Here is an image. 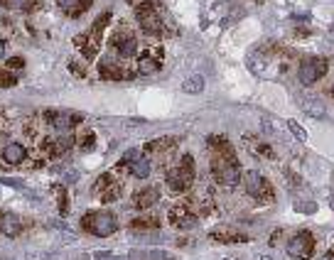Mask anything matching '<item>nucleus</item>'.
I'll list each match as a JSON object with an SVG mask.
<instances>
[{"label":"nucleus","instance_id":"obj_1","mask_svg":"<svg viewBox=\"0 0 334 260\" xmlns=\"http://www.w3.org/2000/svg\"><path fill=\"white\" fill-rule=\"evenodd\" d=\"M192 179H194V160L190 155H185L177 167L167 170V187L175 192H185L192 184Z\"/></svg>","mask_w":334,"mask_h":260},{"label":"nucleus","instance_id":"obj_2","mask_svg":"<svg viewBox=\"0 0 334 260\" xmlns=\"http://www.w3.org/2000/svg\"><path fill=\"white\" fill-rule=\"evenodd\" d=\"M84 228H86V231H91L94 236L106 238V236L116 233L118 221H116V216H113V214H108V211H91V214H86V216H84Z\"/></svg>","mask_w":334,"mask_h":260},{"label":"nucleus","instance_id":"obj_3","mask_svg":"<svg viewBox=\"0 0 334 260\" xmlns=\"http://www.w3.org/2000/svg\"><path fill=\"white\" fill-rule=\"evenodd\" d=\"M214 172H216L219 182L226 184V187H236L241 182V167H239V162L234 157H229V160H226V155L216 157L214 160Z\"/></svg>","mask_w":334,"mask_h":260},{"label":"nucleus","instance_id":"obj_4","mask_svg":"<svg viewBox=\"0 0 334 260\" xmlns=\"http://www.w3.org/2000/svg\"><path fill=\"white\" fill-rule=\"evenodd\" d=\"M287 253L292 256V258H310L312 253H315V238H312V233L310 231H300V233H295L290 241H287Z\"/></svg>","mask_w":334,"mask_h":260},{"label":"nucleus","instance_id":"obj_5","mask_svg":"<svg viewBox=\"0 0 334 260\" xmlns=\"http://www.w3.org/2000/svg\"><path fill=\"white\" fill-rule=\"evenodd\" d=\"M325 74H327V59L312 57V59H307V62L300 64V74H297V76H300V81H302L305 86H310V84L320 81Z\"/></svg>","mask_w":334,"mask_h":260},{"label":"nucleus","instance_id":"obj_6","mask_svg":"<svg viewBox=\"0 0 334 260\" xmlns=\"http://www.w3.org/2000/svg\"><path fill=\"white\" fill-rule=\"evenodd\" d=\"M243 184H246V194L248 196H253V199H263V201H266V196L270 199V189H268L266 179L261 177V172H256V170L246 172Z\"/></svg>","mask_w":334,"mask_h":260},{"label":"nucleus","instance_id":"obj_7","mask_svg":"<svg viewBox=\"0 0 334 260\" xmlns=\"http://www.w3.org/2000/svg\"><path fill=\"white\" fill-rule=\"evenodd\" d=\"M138 22H140V27L145 30V32H150V35H160L162 32V22H160V17L155 15V10L152 7H138Z\"/></svg>","mask_w":334,"mask_h":260},{"label":"nucleus","instance_id":"obj_8","mask_svg":"<svg viewBox=\"0 0 334 260\" xmlns=\"http://www.w3.org/2000/svg\"><path fill=\"white\" fill-rule=\"evenodd\" d=\"M113 44H116V49L121 52V57H133L135 52H138L135 37L133 35H126V32H118V35L113 37Z\"/></svg>","mask_w":334,"mask_h":260},{"label":"nucleus","instance_id":"obj_9","mask_svg":"<svg viewBox=\"0 0 334 260\" xmlns=\"http://www.w3.org/2000/svg\"><path fill=\"white\" fill-rule=\"evenodd\" d=\"M25 157H27V150H25L20 142H7L5 150H2V160H5L7 165H20Z\"/></svg>","mask_w":334,"mask_h":260},{"label":"nucleus","instance_id":"obj_10","mask_svg":"<svg viewBox=\"0 0 334 260\" xmlns=\"http://www.w3.org/2000/svg\"><path fill=\"white\" fill-rule=\"evenodd\" d=\"M0 231L12 238V236H17V233L22 231V223H20V218H17L15 214H2V216H0Z\"/></svg>","mask_w":334,"mask_h":260},{"label":"nucleus","instance_id":"obj_11","mask_svg":"<svg viewBox=\"0 0 334 260\" xmlns=\"http://www.w3.org/2000/svg\"><path fill=\"white\" fill-rule=\"evenodd\" d=\"M211 238H216L219 243H243L246 241V236L234 228H216V231H211Z\"/></svg>","mask_w":334,"mask_h":260},{"label":"nucleus","instance_id":"obj_12","mask_svg":"<svg viewBox=\"0 0 334 260\" xmlns=\"http://www.w3.org/2000/svg\"><path fill=\"white\" fill-rule=\"evenodd\" d=\"M157 201V189H140L138 194L133 196V204L138 206V209H147V206H152Z\"/></svg>","mask_w":334,"mask_h":260},{"label":"nucleus","instance_id":"obj_13","mask_svg":"<svg viewBox=\"0 0 334 260\" xmlns=\"http://www.w3.org/2000/svg\"><path fill=\"white\" fill-rule=\"evenodd\" d=\"M172 221H175V226H180V228H194V226H197V218H194L192 214L182 211V209H175V211H172Z\"/></svg>","mask_w":334,"mask_h":260},{"label":"nucleus","instance_id":"obj_14","mask_svg":"<svg viewBox=\"0 0 334 260\" xmlns=\"http://www.w3.org/2000/svg\"><path fill=\"white\" fill-rule=\"evenodd\" d=\"M182 88H185V93H201L204 91V76H199V74L187 76L185 84H182Z\"/></svg>","mask_w":334,"mask_h":260},{"label":"nucleus","instance_id":"obj_15","mask_svg":"<svg viewBox=\"0 0 334 260\" xmlns=\"http://www.w3.org/2000/svg\"><path fill=\"white\" fill-rule=\"evenodd\" d=\"M131 172H133V177H138V179H147V174H150V162H147L145 157L135 160L133 165H131Z\"/></svg>","mask_w":334,"mask_h":260},{"label":"nucleus","instance_id":"obj_16","mask_svg":"<svg viewBox=\"0 0 334 260\" xmlns=\"http://www.w3.org/2000/svg\"><path fill=\"white\" fill-rule=\"evenodd\" d=\"M302 108H305L310 116H315V118H325V103H322V101H317V98L305 101V103H302Z\"/></svg>","mask_w":334,"mask_h":260},{"label":"nucleus","instance_id":"obj_17","mask_svg":"<svg viewBox=\"0 0 334 260\" xmlns=\"http://www.w3.org/2000/svg\"><path fill=\"white\" fill-rule=\"evenodd\" d=\"M101 76H103V79H123L126 74L113 64V62H108V59H106V62H101Z\"/></svg>","mask_w":334,"mask_h":260},{"label":"nucleus","instance_id":"obj_18","mask_svg":"<svg viewBox=\"0 0 334 260\" xmlns=\"http://www.w3.org/2000/svg\"><path fill=\"white\" fill-rule=\"evenodd\" d=\"M57 5L62 7V10H69V12H79V10H84L86 5H91V0H57Z\"/></svg>","mask_w":334,"mask_h":260},{"label":"nucleus","instance_id":"obj_19","mask_svg":"<svg viewBox=\"0 0 334 260\" xmlns=\"http://www.w3.org/2000/svg\"><path fill=\"white\" fill-rule=\"evenodd\" d=\"M157 66H160V64H157V62H155L152 57H147V54H145V57H143V59L138 62V71H140V74H152V71H155Z\"/></svg>","mask_w":334,"mask_h":260},{"label":"nucleus","instance_id":"obj_20","mask_svg":"<svg viewBox=\"0 0 334 260\" xmlns=\"http://www.w3.org/2000/svg\"><path fill=\"white\" fill-rule=\"evenodd\" d=\"M287 130H290V132H292V135H295L297 140L307 142V132H305V128H302V126H300L297 121H292V118H290V121H287Z\"/></svg>","mask_w":334,"mask_h":260},{"label":"nucleus","instance_id":"obj_21","mask_svg":"<svg viewBox=\"0 0 334 260\" xmlns=\"http://www.w3.org/2000/svg\"><path fill=\"white\" fill-rule=\"evenodd\" d=\"M2 5L10 10H25V7H30V0H2Z\"/></svg>","mask_w":334,"mask_h":260},{"label":"nucleus","instance_id":"obj_22","mask_svg":"<svg viewBox=\"0 0 334 260\" xmlns=\"http://www.w3.org/2000/svg\"><path fill=\"white\" fill-rule=\"evenodd\" d=\"M147 258L150 260H175V256H170L165 251H147Z\"/></svg>","mask_w":334,"mask_h":260},{"label":"nucleus","instance_id":"obj_23","mask_svg":"<svg viewBox=\"0 0 334 260\" xmlns=\"http://www.w3.org/2000/svg\"><path fill=\"white\" fill-rule=\"evenodd\" d=\"M0 182H5L7 187H15V189H25V184H22L17 177H5V179H0Z\"/></svg>","mask_w":334,"mask_h":260},{"label":"nucleus","instance_id":"obj_24","mask_svg":"<svg viewBox=\"0 0 334 260\" xmlns=\"http://www.w3.org/2000/svg\"><path fill=\"white\" fill-rule=\"evenodd\" d=\"M27 260H49V253H45V251H40V253L37 251H30Z\"/></svg>","mask_w":334,"mask_h":260},{"label":"nucleus","instance_id":"obj_25","mask_svg":"<svg viewBox=\"0 0 334 260\" xmlns=\"http://www.w3.org/2000/svg\"><path fill=\"white\" fill-rule=\"evenodd\" d=\"M295 209H297V211H307V214H315V211H317L315 204H300V201L295 204Z\"/></svg>","mask_w":334,"mask_h":260},{"label":"nucleus","instance_id":"obj_26","mask_svg":"<svg viewBox=\"0 0 334 260\" xmlns=\"http://www.w3.org/2000/svg\"><path fill=\"white\" fill-rule=\"evenodd\" d=\"M135 160H140V152H138V150H128V152L123 155V162H131V165H133Z\"/></svg>","mask_w":334,"mask_h":260},{"label":"nucleus","instance_id":"obj_27","mask_svg":"<svg viewBox=\"0 0 334 260\" xmlns=\"http://www.w3.org/2000/svg\"><path fill=\"white\" fill-rule=\"evenodd\" d=\"M94 258L96 260H118L113 253H106V251H96V253H94Z\"/></svg>","mask_w":334,"mask_h":260},{"label":"nucleus","instance_id":"obj_28","mask_svg":"<svg viewBox=\"0 0 334 260\" xmlns=\"http://www.w3.org/2000/svg\"><path fill=\"white\" fill-rule=\"evenodd\" d=\"M22 64H25V62H22V57H12V59H7V66H10V69H22Z\"/></svg>","mask_w":334,"mask_h":260},{"label":"nucleus","instance_id":"obj_29","mask_svg":"<svg viewBox=\"0 0 334 260\" xmlns=\"http://www.w3.org/2000/svg\"><path fill=\"white\" fill-rule=\"evenodd\" d=\"M76 177H79L76 172H67V174H64V182H67V184H71V182H76Z\"/></svg>","mask_w":334,"mask_h":260},{"label":"nucleus","instance_id":"obj_30","mask_svg":"<svg viewBox=\"0 0 334 260\" xmlns=\"http://www.w3.org/2000/svg\"><path fill=\"white\" fill-rule=\"evenodd\" d=\"M256 260H273V258H270V256H263V253H258V256H256Z\"/></svg>","mask_w":334,"mask_h":260},{"label":"nucleus","instance_id":"obj_31","mask_svg":"<svg viewBox=\"0 0 334 260\" xmlns=\"http://www.w3.org/2000/svg\"><path fill=\"white\" fill-rule=\"evenodd\" d=\"M5 57V42H0V59Z\"/></svg>","mask_w":334,"mask_h":260},{"label":"nucleus","instance_id":"obj_32","mask_svg":"<svg viewBox=\"0 0 334 260\" xmlns=\"http://www.w3.org/2000/svg\"><path fill=\"white\" fill-rule=\"evenodd\" d=\"M224 260H243V258H224Z\"/></svg>","mask_w":334,"mask_h":260},{"label":"nucleus","instance_id":"obj_33","mask_svg":"<svg viewBox=\"0 0 334 260\" xmlns=\"http://www.w3.org/2000/svg\"><path fill=\"white\" fill-rule=\"evenodd\" d=\"M325 260H334V256H327V258H325Z\"/></svg>","mask_w":334,"mask_h":260},{"label":"nucleus","instance_id":"obj_34","mask_svg":"<svg viewBox=\"0 0 334 260\" xmlns=\"http://www.w3.org/2000/svg\"><path fill=\"white\" fill-rule=\"evenodd\" d=\"M332 32H334V25H332Z\"/></svg>","mask_w":334,"mask_h":260},{"label":"nucleus","instance_id":"obj_35","mask_svg":"<svg viewBox=\"0 0 334 260\" xmlns=\"http://www.w3.org/2000/svg\"><path fill=\"white\" fill-rule=\"evenodd\" d=\"M332 206H334V201H332Z\"/></svg>","mask_w":334,"mask_h":260}]
</instances>
